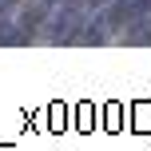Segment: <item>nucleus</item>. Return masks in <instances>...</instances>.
<instances>
[{
	"label": "nucleus",
	"instance_id": "obj_1",
	"mask_svg": "<svg viewBox=\"0 0 151 151\" xmlns=\"http://www.w3.org/2000/svg\"><path fill=\"white\" fill-rule=\"evenodd\" d=\"M96 12V8H88V0H68V4H60L52 12V28H48V40L52 44H72L76 36H80L83 20Z\"/></svg>",
	"mask_w": 151,
	"mask_h": 151
},
{
	"label": "nucleus",
	"instance_id": "obj_2",
	"mask_svg": "<svg viewBox=\"0 0 151 151\" xmlns=\"http://www.w3.org/2000/svg\"><path fill=\"white\" fill-rule=\"evenodd\" d=\"M143 12H151V0H107V24H127V20H135V16H143Z\"/></svg>",
	"mask_w": 151,
	"mask_h": 151
},
{
	"label": "nucleus",
	"instance_id": "obj_3",
	"mask_svg": "<svg viewBox=\"0 0 151 151\" xmlns=\"http://www.w3.org/2000/svg\"><path fill=\"white\" fill-rule=\"evenodd\" d=\"M0 4H4V0H0Z\"/></svg>",
	"mask_w": 151,
	"mask_h": 151
}]
</instances>
